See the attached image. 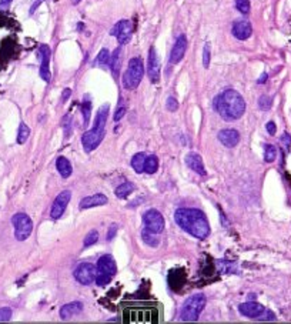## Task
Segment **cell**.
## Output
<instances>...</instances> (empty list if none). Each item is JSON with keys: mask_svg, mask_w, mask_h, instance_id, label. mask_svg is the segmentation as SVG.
<instances>
[{"mask_svg": "<svg viewBox=\"0 0 291 324\" xmlns=\"http://www.w3.org/2000/svg\"><path fill=\"white\" fill-rule=\"evenodd\" d=\"M174 220L184 231L196 239H206L210 234V225L206 214L199 209H179Z\"/></svg>", "mask_w": 291, "mask_h": 324, "instance_id": "1", "label": "cell"}, {"mask_svg": "<svg viewBox=\"0 0 291 324\" xmlns=\"http://www.w3.org/2000/svg\"><path fill=\"white\" fill-rule=\"evenodd\" d=\"M217 113L229 122L238 120L245 112V101L237 90L229 89L220 93L214 101Z\"/></svg>", "mask_w": 291, "mask_h": 324, "instance_id": "2", "label": "cell"}, {"mask_svg": "<svg viewBox=\"0 0 291 324\" xmlns=\"http://www.w3.org/2000/svg\"><path fill=\"white\" fill-rule=\"evenodd\" d=\"M123 322L127 324H156L159 323V310L150 306L126 307Z\"/></svg>", "mask_w": 291, "mask_h": 324, "instance_id": "3", "label": "cell"}, {"mask_svg": "<svg viewBox=\"0 0 291 324\" xmlns=\"http://www.w3.org/2000/svg\"><path fill=\"white\" fill-rule=\"evenodd\" d=\"M206 296L201 294V293H197V294H193L191 297L185 300L182 306V310H180V320L183 322H196L201 311L204 310L206 307Z\"/></svg>", "mask_w": 291, "mask_h": 324, "instance_id": "4", "label": "cell"}, {"mask_svg": "<svg viewBox=\"0 0 291 324\" xmlns=\"http://www.w3.org/2000/svg\"><path fill=\"white\" fill-rule=\"evenodd\" d=\"M117 273V266L110 254H105L99 259L96 266V283L97 286H106Z\"/></svg>", "mask_w": 291, "mask_h": 324, "instance_id": "5", "label": "cell"}, {"mask_svg": "<svg viewBox=\"0 0 291 324\" xmlns=\"http://www.w3.org/2000/svg\"><path fill=\"white\" fill-rule=\"evenodd\" d=\"M143 76H144L143 60L140 57H133L132 60L129 62L126 73L123 75V86H124V89H127V90L136 89L140 84Z\"/></svg>", "mask_w": 291, "mask_h": 324, "instance_id": "6", "label": "cell"}, {"mask_svg": "<svg viewBox=\"0 0 291 324\" xmlns=\"http://www.w3.org/2000/svg\"><path fill=\"white\" fill-rule=\"evenodd\" d=\"M105 127H106V126L94 125L90 130H87V131L83 133V136H81V143H83L84 151L90 153V151L97 149V146H100V143L103 142L105 134H106Z\"/></svg>", "mask_w": 291, "mask_h": 324, "instance_id": "7", "label": "cell"}, {"mask_svg": "<svg viewBox=\"0 0 291 324\" xmlns=\"http://www.w3.org/2000/svg\"><path fill=\"white\" fill-rule=\"evenodd\" d=\"M12 225L15 227V237L19 242H25L30 237L33 231L31 219L25 213H17L12 217Z\"/></svg>", "mask_w": 291, "mask_h": 324, "instance_id": "8", "label": "cell"}, {"mask_svg": "<svg viewBox=\"0 0 291 324\" xmlns=\"http://www.w3.org/2000/svg\"><path fill=\"white\" fill-rule=\"evenodd\" d=\"M143 223H144L146 230L156 233V234H160L164 230V219H163L161 213L154 209H150L143 214Z\"/></svg>", "mask_w": 291, "mask_h": 324, "instance_id": "9", "label": "cell"}, {"mask_svg": "<svg viewBox=\"0 0 291 324\" xmlns=\"http://www.w3.org/2000/svg\"><path fill=\"white\" fill-rule=\"evenodd\" d=\"M111 36H116L120 45H126L130 42L133 36V23L130 20H120L110 30Z\"/></svg>", "mask_w": 291, "mask_h": 324, "instance_id": "10", "label": "cell"}, {"mask_svg": "<svg viewBox=\"0 0 291 324\" xmlns=\"http://www.w3.org/2000/svg\"><path fill=\"white\" fill-rule=\"evenodd\" d=\"M75 277L83 286H89L96 280V267L92 263H81L75 270Z\"/></svg>", "mask_w": 291, "mask_h": 324, "instance_id": "11", "label": "cell"}, {"mask_svg": "<svg viewBox=\"0 0 291 324\" xmlns=\"http://www.w3.org/2000/svg\"><path fill=\"white\" fill-rule=\"evenodd\" d=\"M72 199V193L69 190H64L61 192L53 201V206H52V210H50V216L52 219H60L63 216V213L66 211L69 203Z\"/></svg>", "mask_w": 291, "mask_h": 324, "instance_id": "12", "label": "cell"}, {"mask_svg": "<svg viewBox=\"0 0 291 324\" xmlns=\"http://www.w3.org/2000/svg\"><path fill=\"white\" fill-rule=\"evenodd\" d=\"M39 54H40V77L49 83L50 79H52V73H50V56H52V51L50 48L47 45H42L40 49H39Z\"/></svg>", "mask_w": 291, "mask_h": 324, "instance_id": "13", "label": "cell"}, {"mask_svg": "<svg viewBox=\"0 0 291 324\" xmlns=\"http://www.w3.org/2000/svg\"><path fill=\"white\" fill-rule=\"evenodd\" d=\"M147 75H149V79H150L152 83H157L160 80V60L154 48H150V50H149Z\"/></svg>", "mask_w": 291, "mask_h": 324, "instance_id": "14", "label": "cell"}, {"mask_svg": "<svg viewBox=\"0 0 291 324\" xmlns=\"http://www.w3.org/2000/svg\"><path fill=\"white\" fill-rule=\"evenodd\" d=\"M264 306L256 301H247L238 306V311L248 319H259L264 313Z\"/></svg>", "mask_w": 291, "mask_h": 324, "instance_id": "15", "label": "cell"}, {"mask_svg": "<svg viewBox=\"0 0 291 324\" xmlns=\"http://www.w3.org/2000/svg\"><path fill=\"white\" fill-rule=\"evenodd\" d=\"M185 50H187V37L184 34H180L171 49V53H170V63L177 65L184 57Z\"/></svg>", "mask_w": 291, "mask_h": 324, "instance_id": "16", "label": "cell"}, {"mask_svg": "<svg viewBox=\"0 0 291 324\" xmlns=\"http://www.w3.org/2000/svg\"><path fill=\"white\" fill-rule=\"evenodd\" d=\"M217 137H218L220 143L224 145L229 149L236 147L238 145V142H240V133H238L237 130H234V129H224V130H221L218 133Z\"/></svg>", "mask_w": 291, "mask_h": 324, "instance_id": "17", "label": "cell"}, {"mask_svg": "<svg viewBox=\"0 0 291 324\" xmlns=\"http://www.w3.org/2000/svg\"><path fill=\"white\" fill-rule=\"evenodd\" d=\"M231 32H233V36L238 40H247L253 33V27L247 20H237L233 23Z\"/></svg>", "mask_w": 291, "mask_h": 324, "instance_id": "18", "label": "cell"}, {"mask_svg": "<svg viewBox=\"0 0 291 324\" xmlns=\"http://www.w3.org/2000/svg\"><path fill=\"white\" fill-rule=\"evenodd\" d=\"M185 164H187L193 172H196L197 175L206 176L204 163H203V159L200 157V154H197V153H188V154L185 156Z\"/></svg>", "mask_w": 291, "mask_h": 324, "instance_id": "19", "label": "cell"}, {"mask_svg": "<svg viewBox=\"0 0 291 324\" xmlns=\"http://www.w3.org/2000/svg\"><path fill=\"white\" fill-rule=\"evenodd\" d=\"M83 311V303L80 301H72L69 304H64L61 308H60V319L61 320H69L72 319L73 316L80 314Z\"/></svg>", "mask_w": 291, "mask_h": 324, "instance_id": "20", "label": "cell"}, {"mask_svg": "<svg viewBox=\"0 0 291 324\" xmlns=\"http://www.w3.org/2000/svg\"><path fill=\"white\" fill-rule=\"evenodd\" d=\"M107 197L105 194H93L90 197H84V199L80 201L79 207L81 210H86V209H92V207H97V206H105L107 204Z\"/></svg>", "mask_w": 291, "mask_h": 324, "instance_id": "21", "label": "cell"}, {"mask_svg": "<svg viewBox=\"0 0 291 324\" xmlns=\"http://www.w3.org/2000/svg\"><path fill=\"white\" fill-rule=\"evenodd\" d=\"M108 66H110L113 76L117 79L120 75V67H122V48H117L113 51V54H110Z\"/></svg>", "mask_w": 291, "mask_h": 324, "instance_id": "22", "label": "cell"}, {"mask_svg": "<svg viewBox=\"0 0 291 324\" xmlns=\"http://www.w3.org/2000/svg\"><path fill=\"white\" fill-rule=\"evenodd\" d=\"M56 169H57V172L60 173V176H61L63 178L70 177L72 172H73V167H72L70 162H69L66 157H57V160H56Z\"/></svg>", "mask_w": 291, "mask_h": 324, "instance_id": "23", "label": "cell"}, {"mask_svg": "<svg viewBox=\"0 0 291 324\" xmlns=\"http://www.w3.org/2000/svg\"><path fill=\"white\" fill-rule=\"evenodd\" d=\"M146 153H137L132 159V167L136 173H143L144 172V162H146Z\"/></svg>", "mask_w": 291, "mask_h": 324, "instance_id": "24", "label": "cell"}, {"mask_svg": "<svg viewBox=\"0 0 291 324\" xmlns=\"http://www.w3.org/2000/svg\"><path fill=\"white\" fill-rule=\"evenodd\" d=\"M133 192H134V184L130 181H126L123 184H120L117 189H116V196L119 199H126L127 196H130Z\"/></svg>", "mask_w": 291, "mask_h": 324, "instance_id": "25", "label": "cell"}, {"mask_svg": "<svg viewBox=\"0 0 291 324\" xmlns=\"http://www.w3.org/2000/svg\"><path fill=\"white\" fill-rule=\"evenodd\" d=\"M159 169V160L156 156H147L146 157V162H144V172L149 173V175H154Z\"/></svg>", "mask_w": 291, "mask_h": 324, "instance_id": "26", "label": "cell"}, {"mask_svg": "<svg viewBox=\"0 0 291 324\" xmlns=\"http://www.w3.org/2000/svg\"><path fill=\"white\" fill-rule=\"evenodd\" d=\"M141 237H143V242L146 243V244H149L150 247H157L160 244V239L157 237V234L156 233H152V231H149V230H143V233H141Z\"/></svg>", "mask_w": 291, "mask_h": 324, "instance_id": "27", "label": "cell"}, {"mask_svg": "<svg viewBox=\"0 0 291 324\" xmlns=\"http://www.w3.org/2000/svg\"><path fill=\"white\" fill-rule=\"evenodd\" d=\"M90 110H92V101L87 99V96L84 97L83 103H81V113H83V120H84V126L89 125L90 120Z\"/></svg>", "mask_w": 291, "mask_h": 324, "instance_id": "28", "label": "cell"}, {"mask_svg": "<svg viewBox=\"0 0 291 324\" xmlns=\"http://www.w3.org/2000/svg\"><path fill=\"white\" fill-rule=\"evenodd\" d=\"M29 136H30V129H29V126H27L26 123H20V126H19V133H17V143H19V145L26 143Z\"/></svg>", "mask_w": 291, "mask_h": 324, "instance_id": "29", "label": "cell"}, {"mask_svg": "<svg viewBox=\"0 0 291 324\" xmlns=\"http://www.w3.org/2000/svg\"><path fill=\"white\" fill-rule=\"evenodd\" d=\"M277 157V149L273 145H265L264 147V160L267 163H273Z\"/></svg>", "mask_w": 291, "mask_h": 324, "instance_id": "30", "label": "cell"}, {"mask_svg": "<svg viewBox=\"0 0 291 324\" xmlns=\"http://www.w3.org/2000/svg\"><path fill=\"white\" fill-rule=\"evenodd\" d=\"M236 7L241 15H248L250 13V0H236Z\"/></svg>", "mask_w": 291, "mask_h": 324, "instance_id": "31", "label": "cell"}, {"mask_svg": "<svg viewBox=\"0 0 291 324\" xmlns=\"http://www.w3.org/2000/svg\"><path fill=\"white\" fill-rule=\"evenodd\" d=\"M108 60H110V53L107 49H102L100 53L97 54V59H96V65L99 66H105V65H108Z\"/></svg>", "mask_w": 291, "mask_h": 324, "instance_id": "32", "label": "cell"}, {"mask_svg": "<svg viewBox=\"0 0 291 324\" xmlns=\"http://www.w3.org/2000/svg\"><path fill=\"white\" fill-rule=\"evenodd\" d=\"M97 240H99V231H97V230H92V231L86 236V239H84V247L93 246L94 243H97Z\"/></svg>", "mask_w": 291, "mask_h": 324, "instance_id": "33", "label": "cell"}, {"mask_svg": "<svg viewBox=\"0 0 291 324\" xmlns=\"http://www.w3.org/2000/svg\"><path fill=\"white\" fill-rule=\"evenodd\" d=\"M210 59H212V48H210V43H206L203 49V66L206 69H209L210 66Z\"/></svg>", "mask_w": 291, "mask_h": 324, "instance_id": "34", "label": "cell"}, {"mask_svg": "<svg viewBox=\"0 0 291 324\" xmlns=\"http://www.w3.org/2000/svg\"><path fill=\"white\" fill-rule=\"evenodd\" d=\"M124 114H126V104H124V101H120L119 107L116 109L114 117H113V119H114V122H119V120H122Z\"/></svg>", "mask_w": 291, "mask_h": 324, "instance_id": "35", "label": "cell"}, {"mask_svg": "<svg viewBox=\"0 0 291 324\" xmlns=\"http://www.w3.org/2000/svg\"><path fill=\"white\" fill-rule=\"evenodd\" d=\"M12 319V310L9 307L0 308V322H9Z\"/></svg>", "mask_w": 291, "mask_h": 324, "instance_id": "36", "label": "cell"}, {"mask_svg": "<svg viewBox=\"0 0 291 324\" xmlns=\"http://www.w3.org/2000/svg\"><path fill=\"white\" fill-rule=\"evenodd\" d=\"M271 99L268 97V96H261L260 99H259V107L261 109V110H268L270 107H271Z\"/></svg>", "mask_w": 291, "mask_h": 324, "instance_id": "37", "label": "cell"}, {"mask_svg": "<svg viewBox=\"0 0 291 324\" xmlns=\"http://www.w3.org/2000/svg\"><path fill=\"white\" fill-rule=\"evenodd\" d=\"M167 109H168V112H177V109H179V101L174 99V97H168V99H167Z\"/></svg>", "mask_w": 291, "mask_h": 324, "instance_id": "38", "label": "cell"}, {"mask_svg": "<svg viewBox=\"0 0 291 324\" xmlns=\"http://www.w3.org/2000/svg\"><path fill=\"white\" fill-rule=\"evenodd\" d=\"M259 319H260V320H274L276 316H274V313H271V311H268V310H264V313H263Z\"/></svg>", "mask_w": 291, "mask_h": 324, "instance_id": "39", "label": "cell"}, {"mask_svg": "<svg viewBox=\"0 0 291 324\" xmlns=\"http://www.w3.org/2000/svg\"><path fill=\"white\" fill-rule=\"evenodd\" d=\"M265 129H267V131H268V134H276V131H277V127H276V123L274 122H268L267 125H265Z\"/></svg>", "mask_w": 291, "mask_h": 324, "instance_id": "40", "label": "cell"}, {"mask_svg": "<svg viewBox=\"0 0 291 324\" xmlns=\"http://www.w3.org/2000/svg\"><path fill=\"white\" fill-rule=\"evenodd\" d=\"M281 142L284 143V146H286V149H290V145H291V136L289 133H284V136L281 137Z\"/></svg>", "mask_w": 291, "mask_h": 324, "instance_id": "41", "label": "cell"}, {"mask_svg": "<svg viewBox=\"0 0 291 324\" xmlns=\"http://www.w3.org/2000/svg\"><path fill=\"white\" fill-rule=\"evenodd\" d=\"M116 231H117V226L113 225V228L108 230V234H107V240H111L114 236H116Z\"/></svg>", "mask_w": 291, "mask_h": 324, "instance_id": "42", "label": "cell"}, {"mask_svg": "<svg viewBox=\"0 0 291 324\" xmlns=\"http://www.w3.org/2000/svg\"><path fill=\"white\" fill-rule=\"evenodd\" d=\"M70 95H72V90L70 89H66L64 92H63V96H61V100H67L70 97Z\"/></svg>", "mask_w": 291, "mask_h": 324, "instance_id": "43", "label": "cell"}, {"mask_svg": "<svg viewBox=\"0 0 291 324\" xmlns=\"http://www.w3.org/2000/svg\"><path fill=\"white\" fill-rule=\"evenodd\" d=\"M12 3V0H0V9H3V7H7L9 4Z\"/></svg>", "mask_w": 291, "mask_h": 324, "instance_id": "44", "label": "cell"}, {"mask_svg": "<svg viewBox=\"0 0 291 324\" xmlns=\"http://www.w3.org/2000/svg\"><path fill=\"white\" fill-rule=\"evenodd\" d=\"M40 3H42V0H37V1H36V3H34V4H33V7H31V9H30V13H33V12H34V10H36V7H37V6H39V4H40Z\"/></svg>", "mask_w": 291, "mask_h": 324, "instance_id": "45", "label": "cell"}, {"mask_svg": "<svg viewBox=\"0 0 291 324\" xmlns=\"http://www.w3.org/2000/svg\"><path fill=\"white\" fill-rule=\"evenodd\" d=\"M267 77H268V76H267V73H264V75H263L261 77H260V79H259V83H261V84H263V83H265V81H267Z\"/></svg>", "mask_w": 291, "mask_h": 324, "instance_id": "46", "label": "cell"}, {"mask_svg": "<svg viewBox=\"0 0 291 324\" xmlns=\"http://www.w3.org/2000/svg\"><path fill=\"white\" fill-rule=\"evenodd\" d=\"M80 1H81V0H72V3H73V4H77V3H80Z\"/></svg>", "mask_w": 291, "mask_h": 324, "instance_id": "47", "label": "cell"}]
</instances>
